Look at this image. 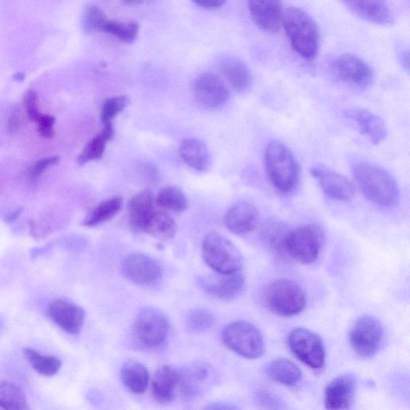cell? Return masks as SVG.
Returning <instances> with one entry per match:
<instances>
[{
	"label": "cell",
	"instance_id": "cell-9",
	"mask_svg": "<svg viewBox=\"0 0 410 410\" xmlns=\"http://www.w3.org/2000/svg\"><path fill=\"white\" fill-rule=\"evenodd\" d=\"M382 339V325L371 315L360 317L349 332V342L353 351L364 358H370L377 354Z\"/></svg>",
	"mask_w": 410,
	"mask_h": 410
},
{
	"label": "cell",
	"instance_id": "cell-44",
	"mask_svg": "<svg viewBox=\"0 0 410 410\" xmlns=\"http://www.w3.org/2000/svg\"><path fill=\"white\" fill-rule=\"evenodd\" d=\"M19 111L14 110L13 112L11 113V117L8 120V128L9 132L11 134H13L20 129V117L19 116Z\"/></svg>",
	"mask_w": 410,
	"mask_h": 410
},
{
	"label": "cell",
	"instance_id": "cell-28",
	"mask_svg": "<svg viewBox=\"0 0 410 410\" xmlns=\"http://www.w3.org/2000/svg\"><path fill=\"white\" fill-rule=\"evenodd\" d=\"M122 379L125 387L131 393L141 394L149 384V372L146 365L136 361H127L122 366Z\"/></svg>",
	"mask_w": 410,
	"mask_h": 410
},
{
	"label": "cell",
	"instance_id": "cell-12",
	"mask_svg": "<svg viewBox=\"0 0 410 410\" xmlns=\"http://www.w3.org/2000/svg\"><path fill=\"white\" fill-rule=\"evenodd\" d=\"M310 172L325 196L342 202L351 201L355 198L356 186L343 175L323 166L312 167Z\"/></svg>",
	"mask_w": 410,
	"mask_h": 410
},
{
	"label": "cell",
	"instance_id": "cell-40",
	"mask_svg": "<svg viewBox=\"0 0 410 410\" xmlns=\"http://www.w3.org/2000/svg\"><path fill=\"white\" fill-rule=\"evenodd\" d=\"M23 105L28 117L31 122L38 123L42 117L38 107V95L33 90H30L24 95Z\"/></svg>",
	"mask_w": 410,
	"mask_h": 410
},
{
	"label": "cell",
	"instance_id": "cell-45",
	"mask_svg": "<svg viewBox=\"0 0 410 410\" xmlns=\"http://www.w3.org/2000/svg\"><path fill=\"white\" fill-rule=\"evenodd\" d=\"M235 407L228 406L227 404L225 403H214L212 405L208 406L206 409H234Z\"/></svg>",
	"mask_w": 410,
	"mask_h": 410
},
{
	"label": "cell",
	"instance_id": "cell-48",
	"mask_svg": "<svg viewBox=\"0 0 410 410\" xmlns=\"http://www.w3.org/2000/svg\"><path fill=\"white\" fill-rule=\"evenodd\" d=\"M15 79L17 81H22L24 79V76L21 74H18L15 76Z\"/></svg>",
	"mask_w": 410,
	"mask_h": 410
},
{
	"label": "cell",
	"instance_id": "cell-20",
	"mask_svg": "<svg viewBox=\"0 0 410 410\" xmlns=\"http://www.w3.org/2000/svg\"><path fill=\"white\" fill-rule=\"evenodd\" d=\"M260 215L254 205L240 201L232 205L225 215V224L229 231L242 236L257 228Z\"/></svg>",
	"mask_w": 410,
	"mask_h": 410
},
{
	"label": "cell",
	"instance_id": "cell-6",
	"mask_svg": "<svg viewBox=\"0 0 410 410\" xmlns=\"http://www.w3.org/2000/svg\"><path fill=\"white\" fill-rule=\"evenodd\" d=\"M324 242V233L316 224L300 226L291 230L286 240V252L293 260L304 264L317 261Z\"/></svg>",
	"mask_w": 410,
	"mask_h": 410
},
{
	"label": "cell",
	"instance_id": "cell-15",
	"mask_svg": "<svg viewBox=\"0 0 410 410\" xmlns=\"http://www.w3.org/2000/svg\"><path fill=\"white\" fill-rule=\"evenodd\" d=\"M203 276L199 284L205 292L222 300H233L243 292L245 286V276L239 272Z\"/></svg>",
	"mask_w": 410,
	"mask_h": 410
},
{
	"label": "cell",
	"instance_id": "cell-35",
	"mask_svg": "<svg viewBox=\"0 0 410 410\" xmlns=\"http://www.w3.org/2000/svg\"><path fill=\"white\" fill-rule=\"evenodd\" d=\"M0 407L7 410L29 409L26 396L16 385L0 382Z\"/></svg>",
	"mask_w": 410,
	"mask_h": 410
},
{
	"label": "cell",
	"instance_id": "cell-38",
	"mask_svg": "<svg viewBox=\"0 0 410 410\" xmlns=\"http://www.w3.org/2000/svg\"><path fill=\"white\" fill-rule=\"evenodd\" d=\"M215 317L212 312L204 309L191 311L186 318L187 327L192 333L201 334L213 327Z\"/></svg>",
	"mask_w": 410,
	"mask_h": 410
},
{
	"label": "cell",
	"instance_id": "cell-14",
	"mask_svg": "<svg viewBox=\"0 0 410 410\" xmlns=\"http://www.w3.org/2000/svg\"><path fill=\"white\" fill-rule=\"evenodd\" d=\"M122 272L126 279L137 285L148 286L159 281L163 274L160 264L144 253H132L124 258Z\"/></svg>",
	"mask_w": 410,
	"mask_h": 410
},
{
	"label": "cell",
	"instance_id": "cell-46",
	"mask_svg": "<svg viewBox=\"0 0 410 410\" xmlns=\"http://www.w3.org/2000/svg\"><path fill=\"white\" fill-rule=\"evenodd\" d=\"M122 1L125 5L135 6L141 4L143 2V0H122Z\"/></svg>",
	"mask_w": 410,
	"mask_h": 410
},
{
	"label": "cell",
	"instance_id": "cell-23",
	"mask_svg": "<svg viewBox=\"0 0 410 410\" xmlns=\"http://www.w3.org/2000/svg\"><path fill=\"white\" fill-rule=\"evenodd\" d=\"M219 69L235 91H249L252 86V77L248 65L243 60L233 56L222 57L219 60Z\"/></svg>",
	"mask_w": 410,
	"mask_h": 410
},
{
	"label": "cell",
	"instance_id": "cell-43",
	"mask_svg": "<svg viewBox=\"0 0 410 410\" xmlns=\"http://www.w3.org/2000/svg\"><path fill=\"white\" fill-rule=\"evenodd\" d=\"M199 7L204 9H216L222 7L227 0H192Z\"/></svg>",
	"mask_w": 410,
	"mask_h": 410
},
{
	"label": "cell",
	"instance_id": "cell-42",
	"mask_svg": "<svg viewBox=\"0 0 410 410\" xmlns=\"http://www.w3.org/2000/svg\"><path fill=\"white\" fill-rule=\"evenodd\" d=\"M55 122V118L49 115H45V116L42 115L37 123L40 135L45 138H51L53 136V127Z\"/></svg>",
	"mask_w": 410,
	"mask_h": 410
},
{
	"label": "cell",
	"instance_id": "cell-47",
	"mask_svg": "<svg viewBox=\"0 0 410 410\" xmlns=\"http://www.w3.org/2000/svg\"><path fill=\"white\" fill-rule=\"evenodd\" d=\"M20 214V211H17V212H15L13 213H11V215H9L8 216L7 218V222H12L14 221L15 220L17 219V217L19 216V215Z\"/></svg>",
	"mask_w": 410,
	"mask_h": 410
},
{
	"label": "cell",
	"instance_id": "cell-4",
	"mask_svg": "<svg viewBox=\"0 0 410 410\" xmlns=\"http://www.w3.org/2000/svg\"><path fill=\"white\" fill-rule=\"evenodd\" d=\"M202 257L205 263L218 274L239 272L244 263L238 247L216 233H210L204 239Z\"/></svg>",
	"mask_w": 410,
	"mask_h": 410
},
{
	"label": "cell",
	"instance_id": "cell-11",
	"mask_svg": "<svg viewBox=\"0 0 410 410\" xmlns=\"http://www.w3.org/2000/svg\"><path fill=\"white\" fill-rule=\"evenodd\" d=\"M330 69L337 79L358 89L367 88L373 80L370 66L351 54H343L332 60Z\"/></svg>",
	"mask_w": 410,
	"mask_h": 410
},
{
	"label": "cell",
	"instance_id": "cell-2",
	"mask_svg": "<svg viewBox=\"0 0 410 410\" xmlns=\"http://www.w3.org/2000/svg\"><path fill=\"white\" fill-rule=\"evenodd\" d=\"M264 163L271 183L281 194H289L297 188L300 167L291 150L279 141L268 144Z\"/></svg>",
	"mask_w": 410,
	"mask_h": 410
},
{
	"label": "cell",
	"instance_id": "cell-29",
	"mask_svg": "<svg viewBox=\"0 0 410 410\" xmlns=\"http://www.w3.org/2000/svg\"><path fill=\"white\" fill-rule=\"evenodd\" d=\"M291 229L284 222L269 221L262 230L263 242L274 254L283 255L286 252V240Z\"/></svg>",
	"mask_w": 410,
	"mask_h": 410
},
{
	"label": "cell",
	"instance_id": "cell-1",
	"mask_svg": "<svg viewBox=\"0 0 410 410\" xmlns=\"http://www.w3.org/2000/svg\"><path fill=\"white\" fill-rule=\"evenodd\" d=\"M352 171L356 183L368 201L385 208L394 207L399 202V185L383 168L361 161L356 163Z\"/></svg>",
	"mask_w": 410,
	"mask_h": 410
},
{
	"label": "cell",
	"instance_id": "cell-10",
	"mask_svg": "<svg viewBox=\"0 0 410 410\" xmlns=\"http://www.w3.org/2000/svg\"><path fill=\"white\" fill-rule=\"evenodd\" d=\"M293 353L313 370L322 369L325 361V348L322 337L305 328L294 329L288 339Z\"/></svg>",
	"mask_w": 410,
	"mask_h": 410
},
{
	"label": "cell",
	"instance_id": "cell-27",
	"mask_svg": "<svg viewBox=\"0 0 410 410\" xmlns=\"http://www.w3.org/2000/svg\"><path fill=\"white\" fill-rule=\"evenodd\" d=\"M266 375L273 381L286 385L295 387L303 379V373L293 361L286 358H277L268 364L265 368Z\"/></svg>",
	"mask_w": 410,
	"mask_h": 410
},
{
	"label": "cell",
	"instance_id": "cell-5",
	"mask_svg": "<svg viewBox=\"0 0 410 410\" xmlns=\"http://www.w3.org/2000/svg\"><path fill=\"white\" fill-rule=\"evenodd\" d=\"M269 309L281 317H293L303 312L306 305L303 289L297 283L287 279L270 284L264 293Z\"/></svg>",
	"mask_w": 410,
	"mask_h": 410
},
{
	"label": "cell",
	"instance_id": "cell-37",
	"mask_svg": "<svg viewBox=\"0 0 410 410\" xmlns=\"http://www.w3.org/2000/svg\"><path fill=\"white\" fill-rule=\"evenodd\" d=\"M107 20L105 12L98 6L90 4L83 11L81 26L88 34L102 32Z\"/></svg>",
	"mask_w": 410,
	"mask_h": 410
},
{
	"label": "cell",
	"instance_id": "cell-24",
	"mask_svg": "<svg viewBox=\"0 0 410 410\" xmlns=\"http://www.w3.org/2000/svg\"><path fill=\"white\" fill-rule=\"evenodd\" d=\"M155 209L152 192L144 190L132 197L128 205L129 222L132 230L144 232Z\"/></svg>",
	"mask_w": 410,
	"mask_h": 410
},
{
	"label": "cell",
	"instance_id": "cell-18",
	"mask_svg": "<svg viewBox=\"0 0 410 410\" xmlns=\"http://www.w3.org/2000/svg\"><path fill=\"white\" fill-rule=\"evenodd\" d=\"M357 389V377L345 373L331 381L324 390L325 408L331 410L351 409Z\"/></svg>",
	"mask_w": 410,
	"mask_h": 410
},
{
	"label": "cell",
	"instance_id": "cell-39",
	"mask_svg": "<svg viewBox=\"0 0 410 410\" xmlns=\"http://www.w3.org/2000/svg\"><path fill=\"white\" fill-rule=\"evenodd\" d=\"M129 104V98L126 95L114 96V98L107 99L102 106L101 123L112 122L113 119L123 112Z\"/></svg>",
	"mask_w": 410,
	"mask_h": 410
},
{
	"label": "cell",
	"instance_id": "cell-36",
	"mask_svg": "<svg viewBox=\"0 0 410 410\" xmlns=\"http://www.w3.org/2000/svg\"><path fill=\"white\" fill-rule=\"evenodd\" d=\"M102 33L112 35L124 44L134 43L139 33V24L135 22H118L108 20Z\"/></svg>",
	"mask_w": 410,
	"mask_h": 410
},
{
	"label": "cell",
	"instance_id": "cell-7",
	"mask_svg": "<svg viewBox=\"0 0 410 410\" xmlns=\"http://www.w3.org/2000/svg\"><path fill=\"white\" fill-rule=\"evenodd\" d=\"M222 339L228 348L245 358H259L264 351L261 332L250 322L238 321L228 324L222 332Z\"/></svg>",
	"mask_w": 410,
	"mask_h": 410
},
{
	"label": "cell",
	"instance_id": "cell-49",
	"mask_svg": "<svg viewBox=\"0 0 410 410\" xmlns=\"http://www.w3.org/2000/svg\"><path fill=\"white\" fill-rule=\"evenodd\" d=\"M147 1H153V0H147Z\"/></svg>",
	"mask_w": 410,
	"mask_h": 410
},
{
	"label": "cell",
	"instance_id": "cell-19",
	"mask_svg": "<svg viewBox=\"0 0 410 410\" xmlns=\"http://www.w3.org/2000/svg\"><path fill=\"white\" fill-rule=\"evenodd\" d=\"M48 313L60 329L74 335L80 333L86 317L83 308L64 299L53 301Z\"/></svg>",
	"mask_w": 410,
	"mask_h": 410
},
{
	"label": "cell",
	"instance_id": "cell-34",
	"mask_svg": "<svg viewBox=\"0 0 410 410\" xmlns=\"http://www.w3.org/2000/svg\"><path fill=\"white\" fill-rule=\"evenodd\" d=\"M23 356L33 369L43 376L57 375L62 365V361L54 356L42 355L31 348H24Z\"/></svg>",
	"mask_w": 410,
	"mask_h": 410
},
{
	"label": "cell",
	"instance_id": "cell-17",
	"mask_svg": "<svg viewBox=\"0 0 410 410\" xmlns=\"http://www.w3.org/2000/svg\"><path fill=\"white\" fill-rule=\"evenodd\" d=\"M248 8L253 22L262 31L279 32L284 16L281 0H248Z\"/></svg>",
	"mask_w": 410,
	"mask_h": 410
},
{
	"label": "cell",
	"instance_id": "cell-25",
	"mask_svg": "<svg viewBox=\"0 0 410 410\" xmlns=\"http://www.w3.org/2000/svg\"><path fill=\"white\" fill-rule=\"evenodd\" d=\"M179 385V370L164 365L156 372L152 381L154 399L161 404L172 402L176 397Z\"/></svg>",
	"mask_w": 410,
	"mask_h": 410
},
{
	"label": "cell",
	"instance_id": "cell-31",
	"mask_svg": "<svg viewBox=\"0 0 410 410\" xmlns=\"http://www.w3.org/2000/svg\"><path fill=\"white\" fill-rule=\"evenodd\" d=\"M177 224L166 210L155 209L144 233L160 240L171 239L177 233Z\"/></svg>",
	"mask_w": 410,
	"mask_h": 410
},
{
	"label": "cell",
	"instance_id": "cell-26",
	"mask_svg": "<svg viewBox=\"0 0 410 410\" xmlns=\"http://www.w3.org/2000/svg\"><path fill=\"white\" fill-rule=\"evenodd\" d=\"M180 158L192 170L204 172L209 165V149L204 141L197 138H185L180 144Z\"/></svg>",
	"mask_w": 410,
	"mask_h": 410
},
{
	"label": "cell",
	"instance_id": "cell-21",
	"mask_svg": "<svg viewBox=\"0 0 410 410\" xmlns=\"http://www.w3.org/2000/svg\"><path fill=\"white\" fill-rule=\"evenodd\" d=\"M354 14L377 25H392L394 16L387 0H341Z\"/></svg>",
	"mask_w": 410,
	"mask_h": 410
},
{
	"label": "cell",
	"instance_id": "cell-3",
	"mask_svg": "<svg viewBox=\"0 0 410 410\" xmlns=\"http://www.w3.org/2000/svg\"><path fill=\"white\" fill-rule=\"evenodd\" d=\"M282 26L298 55L308 62L316 58L319 32L316 23L307 12L298 8L286 9L283 16Z\"/></svg>",
	"mask_w": 410,
	"mask_h": 410
},
{
	"label": "cell",
	"instance_id": "cell-8",
	"mask_svg": "<svg viewBox=\"0 0 410 410\" xmlns=\"http://www.w3.org/2000/svg\"><path fill=\"white\" fill-rule=\"evenodd\" d=\"M168 320L159 310L144 308L135 320V339L144 347L156 348L165 343L168 335Z\"/></svg>",
	"mask_w": 410,
	"mask_h": 410
},
{
	"label": "cell",
	"instance_id": "cell-30",
	"mask_svg": "<svg viewBox=\"0 0 410 410\" xmlns=\"http://www.w3.org/2000/svg\"><path fill=\"white\" fill-rule=\"evenodd\" d=\"M102 124V129L100 134L93 138L82 150L78 158L80 165L99 160L104 156L107 143L110 141L115 135V129L112 122Z\"/></svg>",
	"mask_w": 410,
	"mask_h": 410
},
{
	"label": "cell",
	"instance_id": "cell-32",
	"mask_svg": "<svg viewBox=\"0 0 410 410\" xmlns=\"http://www.w3.org/2000/svg\"><path fill=\"white\" fill-rule=\"evenodd\" d=\"M123 207V199L120 197H114L100 202L95 207L82 225L86 227H96L110 221L116 216Z\"/></svg>",
	"mask_w": 410,
	"mask_h": 410
},
{
	"label": "cell",
	"instance_id": "cell-13",
	"mask_svg": "<svg viewBox=\"0 0 410 410\" xmlns=\"http://www.w3.org/2000/svg\"><path fill=\"white\" fill-rule=\"evenodd\" d=\"M194 93L199 105L208 110L224 106L229 99L226 84L214 72H204L194 83Z\"/></svg>",
	"mask_w": 410,
	"mask_h": 410
},
{
	"label": "cell",
	"instance_id": "cell-33",
	"mask_svg": "<svg viewBox=\"0 0 410 410\" xmlns=\"http://www.w3.org/2000/svg\"><path fill=\"white\" fill-rule=\"evenodd\" d=\"M156 203L160 209L175 213H183L189 206L184 192L175 186L163 188L156 197Z\"/></svg>",
	"mask_w": 410,
	"mask_h": 410
},
{
	"label": "cell",
	"instance_id": "cell-41",
	"mask_svg": "<svg viewBox=\"0 0 410 410\" xmlns=\"http://www.w3.org/2000/svg\"><path fill=\"white\" fill-rule=\"evenodd\" d=\"M59 160V156H51V158H47L45 159H42L35 163L34 166L32 168L31 171H30V174H31V177L33 178H36L40 176L42 173H43L48 168H50L53 165H56L58 164Z\"/></svg>",
	"mask_w": 410,
	"mask_h": 410
},
{
	"label": "cell",
	"instance_id": "cell-22",
	"mask_svg": "<svg viewBox=\"0 0 410 410\" xmlns=\"http://www.w3.org/2000/svg\"><path fill=\"white\" fill-rule=\"evenodd\" d=\"M346 117L357 125L361 134L368 137L375 146L382 144L387 136V129L383 119L363 108H351Z\"/></svg>",
	"mask_w": 410,
	"mask_h": 410
},
{
	"label": "cell",
	"instance_id": "cell-16",
	"mask_svg": "<svg viewBox=\"0 0 410 410\" xmlns=\"http://www.w3.org/2000/svg\"><path fill=\"white\" fill-rule=\"evenodd\" d=\"M178 370L179 393L187 400L200 397L212 380V368L203 363H196Z\"/></svg>",
	"mask_w": 410,
	"mask_h": 410
}]
</instances>
